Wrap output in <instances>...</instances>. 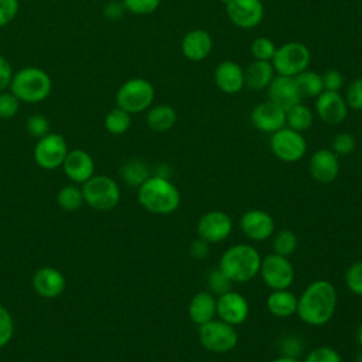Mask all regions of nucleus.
<instances>
[{"instance_id":"1","label":"nucleus","mask_w":362,"mask_h":362,"mask_svg":"<svg viewBox=\"0 0 362 362\" xmlns=\"http://www.w3.org/2000/svg\"><path fill=\"white\" fill-rule=\"evenodd\" d=\"M337 298V290L331 281L315 280L298 297L296 314L307 325H325L334 317Z\"/></svg>"},{"instance_id":"2","label":"nucleus","mask_w":362,"mask_h":362,"mask_svg":"<svg viewBox=\"0 0 362 362\" xmlns=\"http://www.w3.org/2000/svg\"><path fill=\"white\" fill-rule=\"evenodd\" d=\"M139 204L156 215H170L175 212L181 202L178 188L170 178L150 175L137 191Z\"/></svg>"},{"instance_id":"3","label":"nucleus","mask_w":362,"mask_h":362,"mask_svg":"<svg viewBox=\"0 0 362 362\" xmlns=\"http://www.w3.org/2000/svg\"><path fill=\"white\" fill-rule=\"evenodd\" d=\"M262 257L257 249L247 243L228 247L219 259V269L232 283H246L259 274Z\"/></svg>"},{"instance_id":"4","label":"nucleus","mask_w":362,"mask_h":362,"mask_svg":"<svg viewBox=\"0 0 362 362\" xmlns=\"http://www.w3.org/2000/svg\"><path fill=\"white\" fill-rule=\"evenodd\" d=\"M51 89V76L38 66H24L14 72L8 88V90L24 103H38L45 100L49 96Z\"/></svg>"},{"instance_id":"5","label":"nucleus","mask_w":362,"mask_h":362,"mask_svg":"<svg viewBox=\"0 0 362 362\" xmlns=\"http://www.w3.org/2000/svg\"><path fill=\"white\" fill-rule=\"evenodd\" d=\"M156 89L146 78H130L116 92V106L130 115L146 112L154 102Z\"/></svg>"},{"instance_id":"6","label":"nucleus","mask_w":362,"mask_h":362,"mask_svg":"<svg viewBox=\"0 0 362 362\" xmlns=\"http://www.w3.org/2000/svg\"><path fill=\"white\" fill-rule=\"evenodd\" d=\"M81 189L85 204L95 211H110L120 201V188L109 175H92Z\"/></svg>"},{"instance_id":"7","label":"nucleus","mask_w":362,"mask_h":362,"mask_svg":"<svg viewBox=\"0 0 362 362\" xmlns=\"http://www.w3.org/2000/svg\"><path fill=\"white\" fill-rule=\"evenodd\" d=\"M270 62L276 75L294 78L300 72L308 69L311 64V51L300 41H288L276 48Z\"/></svg>"},{"instance_id":"8","label":"nucleus","mask_w":362,"mask_h":362,"mask_svg":"<svg viewBox=\"0 0 362 362\" xmlns=\"http://www.w3.org/2000/svg\"><path fill=\"white\" fill-rule=\"evenodd\" d=\"M198 338L201 345L214 354H225L238 345V332L233 325L222 320H211L199 325Z\"/></svg>"},{"instance_id":"9","label":"nucleus","mask_w":362,"mask_h":362,"mask_svg":"<svg viewBox=\"0 0 362 362\" xmlns=\"http://www.w3.org/2000/svg\"><path fill=\"white\" fill-rule=\"evenodd\" d=\"M269 146L274 157L284 163H296L301 160L307 151L304 136L287 126L272 133Z\"/></svg>"},{"instance_id":"10","label":"nucleus","mask_w":362,"mask_h":362,"mask_svg":"<svg viewBox=\"0 0 362 362\" xmlns=\"http://www.w3.org/2000/svg\"><path fill=\"white\" fill-rule=\"evenodd\" d=\"M259 274L272 290H286L294 281V267L288 257L270 253L262 259Z\"/></svg>"},{"instance_id":"11","label":"nucleus","mask_w":362,"mask_h":362,"mask_svg":"<svg viewBox=\"0 0 362 362\" xmlns=\"http://www.w3.org/2000/svg\"><path fill=\"white\" fill-rule=\"evenodd\" d=\"M68 151V144L62 134L48 133L38 139L34 147V160L44 170H55L62 165Z\"/></svg>"},{"instance_id":"12","label":"nucleus","mask_w":362,"mask_h":362,"mask_svg":"<svg viewBox=\"0 0 362 362\" xmlns=\"http://www.w3.org/2000/svg\"><path fill=\"white\" fill-rule=\"evenodd\" d=\"M225 11L229 21L243 30L257 27L264 17V4L262 0H226Z\"/></svg>"},{"instance_id":"13","label":"nucleus","mask_w":362,"mask_h":362,"mask_svg":"<svg viewBox=\"0 0 362 362\" xmlns=\"http://www.w3.org/2000/svg\"><path fill=\"white\" fill-rule=\"evenodd\" d=\"M232 228L233 225L230 216L226 212L218 209L205 212L197 223L198 238L204 239L209 245L225 240L230 235Z\"/></svg>"},{"instance_id":"14","label":"nucleus","mask_w":362,"mask_h":362,"mask_svg":"<svg viewBox=\"0 0 362 362\" xmlns=\"http://www.w3.org/2000/svg\"><path fill=\"white\" fill-rule=\"evenodd\" d=\"M216 315L219 320L236 327L246 321L249 315V303L238 291L229 290L216 298Z\"/></svg>"},{"instance_id":"15","label":"nucleus","mask_w":362,"mask_h":362,"mask_svg":"<svg viewBox=\"0 0 362 362\" xmlns=\"http://www.w3.org/2000/svg\"><path fill=\"white\" fill-rule=\"evenodd\" d=\"M250 122L259 132L272 134L286 126V110L267 99L252 109Z\"/></svg>"},{"instance_id":"16","label":"nucleus","mask_w":362,"mask_h":362,"mask_svg":"<svg viewBox=\"0 0 362 362\" xmlns=\"http://www.w3.org/2000/svg\"><path fill=\"white\" fill-rule=\"evenodd\" d=\"M239 225L246 238L255 242H262L269 239L274 233V219L272 215L263 209H249L240 219Z\"/></svg>"},{"instance_id":"17","label":"nucleus","mask_w":362,"mask_h":362,"mask_svg":"<svg viewBox=\"0 0 362 362\" xmlns=\"http://www.w3.org/2000/svg\"><path fill=\"white\" fill-rule=\"evenodd\" d=\"M315 113L327 124H339L348 116V105L339 92L322 90L315 98Z\"/></svg>"},{"instance_id":"18","label":"nucleus","mask_w":362,"mask_h":362,"mask_svg":"<svg viewBox=\"0 0 362 362\" xmlns=\"http://www.w3.org/2000/svg\"><path fill=\"white\" fill-rule=\"evenodd\" d=\"M266 90L269 100L279 105L284 110L300 103L303 99L297 82L293 76L276 75Z\"/></svg>"},{"instance_id":"19","label":"nucleus","mask_w":362,"mask_h":362,"mask_svg":"<svg viewBox=\"0 0 362 362\" xmlns=\"http://www.w3.org/2000/svg\"><path fill=\"white\" fill-rule=\"evenodd\" d=\"M310 175L321 182L329 184L339 174V160L338 156L331 148H320L313 153L308 163Z\"/></svg>"},{"instance_id":"20","label":"nucleus","mask_w":362,"mask_h":362,"mask_svg":"<svg viewBox=\"0 0 362 362\" xmlns=\"http://www.w3.org/2000/svg\"><path fill=\"white\" fill-rule=\"evenodd\" d=\"M214 82L216 88L226 95H236L245 88L243 68L232 59L219 62L214 71Z\"/></svg>"},{"instance_id":"21","label":"nucleus","mask_w":362,"mask_h":362,"mask_svg":"<svg viewBox=\"0 0 362 362\" xmlns=\"http://www.w3.org/2000/svg\"><path fill=\"white\" fill-rule=\"evenodd\" d=\"M61 167L65 175L76 184H83L85 181H88L95 171L93 158L88 151L81 148L68 151Z\"/></svg>"},{"instance_id":"22","label":"nucleus","mask_w":362,"mask_h":362,"mask_svg":"<svg viewBox=\"0 0 362 362\" xmlns=\"http://www.w3.org/2000/svg\"><path fill=\"white\" fill-rule=\"evenodd\" d=\"M214 47L211 34L204 28H194L188 31L181 41V52L191 62H201L206 59Z\"/></svg>"},{"instance_id":"23","label":"nucleus","mask_w":362,"mask_h":362,"mask_svg":"<svg viewBox=\"0 0 362 362\" xmlns=\"http://www.w3.org/2000/svg\"><path fill=\"white\" fill-rule=\"evenodd\" d=\"M64 274L51 266L40 267L33 276V287L35 293L44 298H55L65 288Z\"/></svg>"},{"instance_id":"24","label":"nucleus","mask_w":362,"mask_h":362,"mask_svg":"<svg viewBox=\"0 0 362 362\" xmlns=\"http://www.w3.org/2000/svg\"><path fill=\"white\" fill-rule=\"evenodd\" d=\"M245 86L250 90H264L276 76L274 68L270 61L253 59L246 68H243Z\"/></svg>"},{"instance_id":"25","label":"nucleus","mask_w":362,"mask_h":362,"mask_svg":"<svg viewBox=\"0 0 362 362\" xmlns=\"http://www.w3.org/2000/svg\"><path fill=\"white\" fill-rule=\"evenodd\" d=\"M188 315L197 325H202L216 315V298L209 291L197 293L188 304Z\"/></svg>"},{"instance_id":"26","label":"nucleus","mask_w":362,"mask_h":362,"mask_svg":"<svg viewBox=\"0 0 362 362\" xmlns=\"http://www.w3.org/2000/svg\"><path fill=\"white\" fill-rule=\"evenodd\" d=\"M177 122V110L167 103H158V105H151L147 109L146 115V123L153 132H167L174 127Z\"/></svg>"},{"instance_id":"27","label":"nucleus","mask_w":362,"mask_h":362,"mask_svg":"<svg viewBox=\"0 0 362 362\" xmlns=\"http://www.w3.org/2000/svg\"><path fill=\"white\" fill-rule=\"evenodd\" d=\"M297 297L286 290H272L266 300L267 310L272 315L279 317V318H286L291 317L297 311Z\"/></svg>"},{"instance_id":"28","label":"nucleus","mask_w":362,"mask_h":362,"mask_svg":"<svg viewBox=\"0 0 362 362\" xmlns=\"http://www.w3.org/2000/svg\"><path fill=\"white\" fill-rule=\"evenodd\" d=\"M313 122H314L313 110L301 102L286 110V126L296 132L303 133L308 130L313 126Z\"/></svg>"},{"instance_id":"29","label":"nucleus","mask_w":362,"mask_h":362,"mask_svg":"<svg viewBox=\"0 0 362 362\" xmlns=\"http://www.w3.org/2000/svg\"><path fill=\"white\" fill-rule=\"evenodd\" d=\"M294 79L303 98H317L324 90L322 76L315 71L305 69L296 75Z\"/></svg>"},{"instance_id":"30","label":"nucleus","mask_w":362,"mask_h":362,"mask_svg":"<svg viewBox=\"0 0 362 362\" xmlns=\"http://www.w3.org/2000/svg\"><path fill=\"white\" fill-rule=\"evenodd\" d=\"M132 126V115L122 107L110 109L105 116V129L115 136L124 134Z\"/></svg>"},{"instance_id":"31","label":"nucleus","mask_w":362,"mask_h":362,"mask_svg":"<svg viewBox=\"0 0 362 362\" xmlns=\"http://www.w3.org/2000/svg\"><path fill=\"white\" fill-rule=\"evenodd\" d=\"M120 174L126 184L132 187H140L150 177V168L141 160H130L122 167Z\"/></svg>"},{"instance_id":"32","label":"nucleus","mask_w":362,"mask_h":362,"mask_svg":"<svg viewBox=\"0 0 362 362\" xmlns=\"http://www.w3.org/2000/svg\"><path fill=\"white\" fill-rule=\"evenodd\" d=\"M57 202L61 206V209L68 211V212H74L76 209H79L82 206L83 201V195H82V189L76 185H65L59 189L58 195H57Z\"/></svg>"},{"instance_id":"33","label":"nucleus","mask_w":362,"mask_h":362,"mask_svg":"<svg viewBox=\"0 0 362 362\" xmlns=\"http://www.w3.org/2000/svg\"><path fill=\"white\" fill-rule=\"evenodd\" d=\"M272 246H273V253L288 257L290 255H293L297 250L298 238L293 230L281 229L274 235Z\"/></svg>"},{"instance_id":"34","label":"nucleus","mask_w":362,"mask_h":362,"mask_svg":"<svg viewBox=\"0 0 362 362\" xmlns=\"http://www.w3.org/2000/svg\"><path fill=\"white\" fill-rule=\"evenodd\" d=\"M277 45L273 42V40L267 37H257L250 44V52L253 55V59L260 61H272Z\"/></svg>"},{"instance_id":"35","label":"nucleus","mask_w":362,"mask_h":362,"mask_svg":"<svg viewBox=\"0 0 362 362\" xmlns=\"http://www.w3.org/2000/svg\"><path fill=\"white\" fill-rule=\"evenodd\" d=\"M344 280L351 293L362 296V260L352 263L346 269Z\"/></svg>"},{"instance_id":"36","label":"nucleus","mask_w":362,"mask_h":362,"mask_svg":"<svg viewBox=\"0 0 362 362\" xmlns=\"http://www.w3.org/2000/svg\"><path fill=\"white\" fill-rule=\"evenodd\" d=\"M126 11L136 16H147L154 13L161 0H122Z\"/></svg>"},{"instance_id":"37","label":"nucleus","mask_w":362,"mask_h":362,"mask_svg":"<svg viewBox=\"0 0 362 362\" xmlns=\"http://www.w3.org/2000/svg\"><path fill=\"white\" fill-rule=\"evenodd\" d=\"M303 362H342V358L334 348L321 345L308 352Z\"/></svg>"},{"instance_id":"38","label":"nucleus","mask_w":362,"mask_h":362,"mask_svg":"<svg viewBox=\"0 0 362 362\" xmlns=\"http://www.w3.org/2000/svg\"><path fill=\"white\" fill-rule=\"evenodd\" d=\"M355 147H356L355 137L346 132H341V133L335 134V137L332 139V143H331V150L337 156H348L355 150Z\"/></svg>"},{"instance_id":"39","label":"nucleus","mask_w":362,"mask_h":362,"mask_svg":"<svg viewBox=\"0 0 362 362\" xmlns=\"http://www.w3.org/2000/svg\"><path fill=\"white\" fill-rule=\"evenodd\" d=\"M206 284H208V288L211 290L212 294H223L226 291L230 290V286H232V281L225 276V273L218 267V269H214L209 274H208V280H206Z\"/></svg>"},{"instance_id":"40","label":"nucleus","mask_w":362,"mask_h":362,"mask_svg":"<svg viewBox=\"0 0 362 362\" xmlns=\"http://www.w3.org/2000/svg\"><path fill=\"white\" fill-rule=\"evenodd\" d=\"M20 100L11 90L0 92V119H11L18 113Z\"/></svg>"},{"instance_id":"41","label":"nucleus","mask_w":362,"mask_h":362,"mask_svg":"<svg viewBox=\"0 0 362 362\" xmlns=\"http://www.w3.org/2000/svg\"><path fill=\"white\" fill-rule=\"evenodd\" d=\"M344 98L348 107L362 110V78H355L348 83Z\"/></svg>"},{"instance_id":"42","label":"nucleus","mask_w":362,"mask_h":362,"mask_svg":"<svg viewBox=\"0 0 362 362\" xmlns=\"http://www.w3.org/2000/svg\"><path fill=\"white\" fill-rule=\"evenodd\" d=\"M13 332H14L13 317L8 313V310L0 304V348L6 346L11 341Z\"/></svg>"},{"instance_id":"43","label":"nucleus","mask_w":362,"mask_h":362,"mask_svg":"<svg viewBox=\"0 0 362 362\" xmlns=\"http://www.w3.org/2000/svg\"><path fill=\"white\" fill-rule=\"evenodd\" d=\"M27 132L35 139H41L49 133V122L44 115H31L27 119Z\"/></svg>"},{"instance_id":"44","label":"nucleus","mask_w":362,"mask_h":362,"mask_svg":"<svg viewBox=\"0 0 362 362\" xmlns=\"http://www.w3.org/2000/svg\"><path fill=\"white\" fill-rule=\"evenodd\" d=\"M321 76H322L324 90L339 92L344 88V85H345L344 75L338 69H335V68H329V69L324 71V74H321Z\"/></svg>"},{"instance_id":"45","label":"nucleus","mask_w":362,"mask_h":362,"mask_svg":"<svg viewBox=\"0 0 362 362\" xmlns=\"http://www.w3.org/2000/svg\"><path fill=\"white\" fill-rule=\"evenodd\" d=\"M20 8L18 0H0V28L8 25Z\"/></svg>"},{"instance_id":"46","label":"nucleus","mask_w":362,"mask_h":362,"mask_svg":"<svg viewBox=\"0 0 362 362\" xmlns=\"http://www.w3.org/2000/svg\"><path fill=\"white\" fill-rule=\"evenodd\" d=\"M13 75H14V72H13L10 61L6 57L0 55V92L7 90L10 88Z\"/></svg>"},{"instance_id":"47","label":"nucleus","mask_w":362,"mask_h":362,"mask_svg":"<svg viewBox=\"0 0 362 362\" xmlns=\"http://www.w3.org/2000/svg\"><path fill=\"white\" fill-rule=\"evenodd\" d=\"M189 255L195 260H202L209 255V243L201 238H197L189 245Z\"/></svg>"},{"instance_id":"48","label":"nucleus","mask_w":362,"mask_h":362,"mask_svg":"<svg viewBox=\"0 0 362 362\" xmlns=\"http://www.w3.org/2000/svg\"><path fill=\"white\" fill-rule=\"evenodd\" d=\"M124 11H126V8L122 1H109L103 7V16L109 20H117V18L123 17Z\"/></svg>"},{"instance_id":"49","label":"nucleus","mask_w":362,"mask_h":362,"mask_svg":"<svg viewBox=\"0 0 362 362\" xmlns=\"http://www.w3.org/2000/svg\"><path fill=\"white\" fill-rule=\"evenodd\" d=\"M272 362H300L297 358H293V356H286V355H283V356H279V358H276V359H273Z\"/></svg>"},{"instance_id":"50","label":"nucleus","mask_w":362,"mask_h":362,"mask_svg":"<svg viewBox=\"0 0 362 362\" xmlns=\"http://www.w3.org/2000/svg\"><path fill=\"white\" fill-rule=\"evenodd\" d=\"M356 341H358L359 346L362 348V322H361V325L358 327V331H356Z\"/></svg>"},{"instance_id":"51","label":"nucleus","mask_w":362,"mask_h":362,"mask_svg":"<svg viewBox=\"0 0 362 362\" xmlns=\"http://www.w3.org/2000/svg\"><path fill=\"white\" fill-rule=\"evenodd\" d=\"M221 1H222V3H225V1H226V0H221Z\"/></svg>"},{"instance_id":"52","label":"nucleus","mask_w":362,"mask_h":362,"mask_svg":"<svg viewBox=\"0 0 362 362\" xmlns=\"http://www.w3.org/2000/svg\"><path fill=\"white\" fill-rule=\"evenodd\" d=\"M355 362H362V361H355Z\"/></svg>"}]
</instances>
